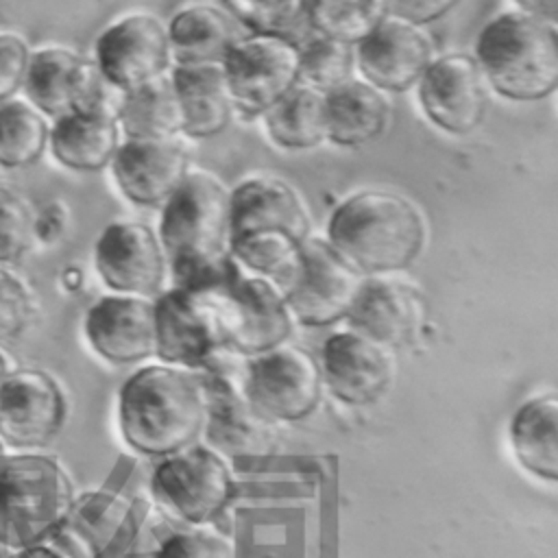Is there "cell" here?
<instances>
[{"instance_id": "cell-1", "label": "cell", "mask_w": 558, "mask_h": 558, "mask_svg": "<svg viewBox=\"0 0 558 558\" xmlns=\"http://www.w3.org/2000/svg\"><path fill=\"white\" fill-rule=\"evenodd\" d=\"M157 235L174 286L207 290L240 272L231 255V190L211 172H187L161 205Z\"/></svg>"}, {"instance_id": "cell-2", "label": "cell", "mask_w": 558, "mask_h": 558, "mask_svg": "<svg viewBox=\"0 0 558 558\" xmlns=\"http://www.w3.org/2000/svg\"><path fill=\"white\" fill-rule=\"evenodd\" d=\"M207 416L205 379L192 368L155 364L135 371L118 395L124 442L140 456L166 458L203 434Z\"/></svg>"}, {"instance_id": "cell-3", "label": "cell", "mask_w": 558, "mask_h": 558, "mask_svg": "<svg viewBox=\"0 0 558 558\" xmlns=\"http://www.w3.org/2000/svg\"><path fill=\"white\" fill-rule=\"evenodd\" d=\"M427 240L425 218L401 194L364 190L344 198L327 225V242L364 277L408 268Z\"/></svg>"}, {"instance_id": "cell-4", "label": "cell", "mask_w": 558, "mask_h": 558, "mask_svg": "<svg viewBox=\"0 0 558 558\" xmlns=\"http://www.w3.org/2000/svg\"><path fill=\"white\" fill-rule=\"evenodd\" d=\"M307 238L310 216L290 183L253 177L231 190V255L251 275L277 283Z\"/></svg>"}, {"instance_id": "cell-5", "label": "cell", "mask_w": 558, "mask_h": 558, "mask_svg": "<svg viewBox=\"0 0 558 558\" xmlns=\"http://www.w3.org/2000/svg\"><path fill=\"white\" fill-rule=\"evenodd\" d=\"M473 59L504 98L543 100L558 87L556 24L523 11L501 13L480 31Z\"/></svg>"}, {"instance_id": "cell-6", "label": "cell", "mask_w": 558, "mask_h": 558, "mask_svg": "<svg viewBox=\"0 0 558 558\" xmlns=\"http://www.w3.org/2000/svg\"><path fill=\"white\" fill-rule=\"evenodd\" d=\"M72 501V480L52 456H0V545L20 551L44 543Z\"/></svg>"}, {"instance_id": "cell-7", "label": "cell", "mask_w": 558, "mask_h": 558, "mask_svg": "<svg viewBox=\"0 0 558 558\" xmlns=\"http://www.w3.org/2000/svg\"><path fill=\"white\" fill-rule=\"evenodd\" d=\"M364 281L366 277L327 240L307 238L277 286L296 323L327 327L347 318Z\"/></svg>"}, {"instance_id": "cell-8", "label": "cell", "mask_w": 558, "mask_h": 558, "mask_svg": "<svg viewBox=\"0 0 558 558\" xmlns=\"http://www.w3.org/2000/svg\"><path fill=\"white\" fill-rule=\"evenodd\" d=\"M216 299L225 349L253 357L288 342L294 316L272 279L238 272L227 283L209 288Z\"/></svg>"}, {"instance_id": "cell-9", "label": "cell", "mask_w": 558, "mask_h": 558, "mask_svg": "<svg viewBox=\"0 0 558 558\" xmlns=\"http://www.w3.org/2000/svg\"><path fill=\"white\" fill-rule=\"evenodd\" d=\"M220 68L233 107L259 116L299 85L301 46L279 33L242 35L227 50Z\"/></svg>"}, {"instance_id": "cell-10", "label": "cell", "mask_w": 558, "mask_h": 558, "mask_svg": "<svg viewBox=\"0 0 558 558\" xmlns=\"http://www.w3.org/2000/svg\"><path fill=\"white\" fill-rule=\"evenodd\" d=\"M155 499L177 519L201 525L218 517L233 497L231 469L211 447L190 445L161 458L150 477Z\"/></svg>"}, {"instance_id": "cell-11", "label": "cell", "mask_w": 558, "mask_h": 558, "mask_svg": "<svg viewBox=\"0 0 558 558\" xmlns=\"http://www.w3.org/2000/svg\"><path fill=\"white\" fill-rule=\"evenodd\" d=\"M24 89L31 105L52 118L72 111H98L116 118L122 100V92L105 81L94 61L68 48H44L31 54Z\"/></svg>"}, {"instance_id": "cell-12", "label": "cell", "mask_w": 558, "mask_h": 558, "mask_svg": "<svg viewBox=\"0 0 558 558\" xmlns=\"http://www.w3.org/2000/svg\"><path fill=\"white\" fill-rule=\"evenodd\" d=\"M242 392L272 423L303 421L323 397L320 366L305 349L281 344L248 357Z\"/></svg>"}, {"instance_id": "cell-13", "label": "cell", "mask_w": 558, "mask_h": 558, "mask_svg": "<svg viewBox=\"0 0 558 558\" xmlns=\"http://www.w3.org/2000/svg\"><path fill=\"white\" fill-rule=\"evenodd\" d=\"M155 301L157 353L163 364L209 366L225 353V338L214 292L174 286Z\"/></svg>"}, {"instance_id": "cell-14", "label": "cell", "mask_w": 558, "mask_h": 558, "mask_svg": "<svg viewBox=\"0 0 558 558\" xmlns=\"http://www.w3.org/2000/svg\"><path fill=\"white\" fill-rule=\"evenodd\" d=\"M68 418L61 384L41 368H15L0 381V442L31 451L50 445Z\"/></svg>"}, {"instance_id": "cell-15", "label": "cell", "mask_w": 558, "mask_h": 558, "mask_svg": "<svg viewBox=\"0 0 558 558\" xmlns=\"http://www.w3.org/2000/svg\"><path fill=\"white\" fill-rule=\"evenodd\" d=\"M135 504L111 490L74 497L50 538L70 558H129L137 538Z\"/></svg>"}, {"instance_id": "cell-16", "label": "cell", "mask_w": 558, "mask_h": 558, "mask_svg": "<svg viewBox=\"0 0 558 558\" xmlns=\"http://www.w3.org/2000/svg\"><path fill=\"white\" fill-rule=\"evenodd\" d=\"M94 52L98 72L122 94L161 78L172 59L166 24L150 13H133L109 24L98 35Z\"/></svg>"}, {"instance_id": "cell-17", "label": "cell", "mask_w": 558, "mask_h": 558, "mask_svg": "<svg viewBox=\"0 0 558 558\" xmlns=\"http://www.w3.org/2000/svg\"><path fill=\"white\" fill-rule=\"evenodd\" d=\"M416 85L425 116L451 135L471 133L488 111V85L471 54L432 59Z\"/></svg>"}, {"instance_id": "cell-18", "label": "cell", "mask_w": 558, "mask_h": 558, "mask_svg": "<svg viewBox=\"0 0 558 558\" xmlns=\"http://www.w3.org/2000/svg\"><path fill=\"white\" fill-rule=\"evenodd\" d=\"M94 264L107 288L135 296L159 294L168 272L157 231L137 220L107 225L96 240Z\"/></svg>"}, {"instance_id": "cell-19", "label": "cell", "mask_w": 558, "mask_h": 558, "mask_svg": "<svg viewBox=\"0 0 558 558\" xmlns=\"http://www.w3.org/2000/svg\"><path fill=\"white\" fill-rule=\"evenodd\" d=\"M323 386L344 405H373L395 379L392 349L360 331L331 333L320 351Z\"/></svg>"}, {"instance_id": "cell-20", "label": "cell", "mask_w": 558, "mask_h": 558, "mask_svg": "<svg viewBox=\"0 0 558 558\" xmlns=\"http://www.w3.org/2000/svg\"><path fill=\"white\" fill-rule=\"evenodd\" d=\"M89 347L111 364H137L157 353L155 301L135 294H107L85 314Z\"/></svg>"}, {"instance_id": "cell-21", "label": "cell", "mask_w": 558, "mask_h": 558, "mask_svg": "<svg viewBox=\"0 0 558 558\" xmlns=\"http://www.w3.org/2000/svg\"><path fill=\"white\" fill-rule=\"evenodd\" d=\"M355 46L360 72L379 92L410 89L432 63V44L425 33L397 17L384 20Z\"/></svg>"}, {"instance_id": "cell-22", "label": "cell", "mask_w": 558, "mask_h": 558, "mask_svg": "<svg viewBox=\"0 0 558 558\" xmlns=\"http://www.w3.org/2000/svg\"><path fill=\"white\" fill-rule=\"evenodd\" d=\"M111 170L124 198L142 207H157L187 177L190 159L174 137L126 140L118 146Z\"/></svg>"}, {"instance_id": "cell-23", "label": "cell", "mask_w": 558, "mask_h": 558, "mask_svg": "<svg viewBox=\"0 0 558 558\" xmlns=\"http://www.w3.org/2000/svg\"><path fill=\"white\" fill-rule=\"evenodd\" d=\"M205 436L214 451L231 458H259L277 449V423L266 418L246 395L225 379H205Z\"/></svg>"}, {"instance_id": "cell-24", "label": "cell", "mask_w": 558, "mask_h": 558, "mask_svg": "<svg viewBox=\"0 0 558 558\" xmlns=\"http://www.w3.org/2000/svg\"><path fill=\"white\" fill-rule=\"evenodd\" d=\"M423 316L421 296L405 283L366 277L347 318L353 331L395 349L405 344Z\"/></svg>"}, {"instance_id": "cell-25", "label": "cell", "mask_w": 558, "mask_h": 558, "mask_svg": "<svg viewBox=\"0 0 558 558\" xmlns=\"http://www.w3.org/2000/svg\"><path fill=\"white\" fill-rule=\"evenodd\" d=\"M170 83L181 102L185 135L207 140L229 126L235 107L220 63L177 65Z\"/></svg>"}, {"instance_id": "cell-26", "label": "cell", "mask_w": 558, "mask_h": 558, "mask_svg": "<svg viewBox=\"0 0 558 558\" xmlns=\"http://www.w3.org/2000/svg\"><path fill=\"white\" fill-rule=\"evenodd\" d=\"M508 440L514 460L530 475L558 480V397L545 392L523 401L508 425Z\"/></svg>"}, {"instance_id": "cell-27", "label": "cell", "mask_w": 558, "mask_h": 558, "mask_svg": "<svg viewBox=\"0 0 558 558\" xmlns=\"http://www.w3.org/2000/svg\"><path fill=\"white\" fill-rule=\"evenodd\" d=\"M390 120V105L366 81H347L325 94V140L338 146H362L379 137Z\"/></svg>"}, {"instance_id": "cell-28", "label": "cell", "mask_w": 558, "mask_h": 558, "mask_svg": "<svg viewBox=\"0 0 558 558\" xmlns=\"http://www.w3.org/2000/svg\"><path fill=\"white\" fill-rule=\"evenodd\" d=\"M48 144L65 168L96 172L111 163L120 146V126L109 113L72 111L54 120Z\"/></svg>"}, {"instance_id": "cell-29", "label": "cell", "mask_w": 558, "mask_h": 558, "mask_svg": "<svg viewBox=\"0 0 558 558\" xmlns=\"http://www.w3.org/2000/svg\"><path fill=\"white\" fill-rule=\"evenodd\" d=\"M166 31L170 57L177 65L220 63L233 41L242 37L235 17L209 4L181 9Z\"/></svg>"}, {"instance_id": "cell-30", "label": "cell", "mask_w": 558, "mask_h": 558, "mask_svg": "<svg viewBox=\"0 0 558 558\" xmlns=\"http://www.w3.org/2000/svg\"><path fill=\"white\" fill-rule=\"evenodd\" d=\"M116 122L126 140H161L183 133V111L170 78L124 92Z\"/></svg>"}, {"instance_id": "cell-31", "label": "cell", "mask_w": 558, "mask_h": 558, "mask_svg": "<svg viewBox=\"0 0 558 558\" xmlns=\"http://www.w3.org/2000/svg\"><path fill=\"white\" fill-rule=\"evenodd\" d=\"M266 131L275 144L303 150L325 140V94L307 85H296L266 113Z\"/></svg>"}, {"instance_id": "cell-32", "label": "cell", "mask_w": 558, "mask_h": 558, "mask_svg": "<svg viewBox=\"0 0 558 558\" xmlns=\"http://www.w3.org/2000/svg\"><path fill=\"white\" fill-rule=\"evenodd\" d=\"M388 15L386 0H310L305 17L318 35L355 46Z\"/></svg>"}, {"instance_id": "cell-33", "label": "cell", "mask_w": 558, "mask_h": 558, "mask_svg": "<svg viewBox=\"0 0 558 558\" xmlns=\"http://www.w3.org/2000/svg\"><path fill=\"white\" fill-rule=\"evenodd\" d=\"M50 129L44 116L22 102H0V166L26 168L41 159L48 146Z\"/></svg>"}, {"instance_id": "cell-34", "label": "cell", "mask_w": 558, "mask_h": 558, "mask_svg": "<svg viewBox=\"0 0 558 558\" xmlns=\"http://www.w3.org/2000/svg\"><path fill=\"white\" fill-rule=\"evenodd\" d=\"M353 68L355 52L349 44L318 35L314 41L301 48L299 83L327 94L351 81Z\"/></svg>"}, {"instance_id": "cell-35", "label": "cell", "mask_w": 558, "mask_h": 558, "mask_svg": "<svg viewBox=\"0 0 558 558\" xmlns=\"http://www.w3.org/2000/svg\"><path fill=\"white\" fill-rule=\"evenodd\" d=\"M231 15L253 33L288 35L307 15L310 0H225Z\"/></svg>"}, {"instance_id": "cell-36", "label": "cell", "mask_w": 558, "mask_h": 558, "mask_svg": "<svg viewBox=\"0 0 558 558\" xmlns=\"http://www.w3.org/2000/svg\"><path fill=\"white\" fill-rule=\"evenodd\" d=\"M33 242L31 207L15 194L0 190V264L20 259Z\"/></svg>"}, {"instance_id": "cell-37", "label": "cell", "mask_w": 558, "mask_h": 558, "mask_svg": "<svg viewBox=\"0 0 558 558\" xmlns=\"http://www.w3.org/2000/svg\"><path fill=\"white\" fill-rule=\"evenodd\" d=\"M33 294L11 270L0 266V342L22 336L33 318Z\"/></svg>"}, {"instance_id": "cell-38", "label": "cell", "mask_w": 558, "mask_h": 558, "mask_svg": "<svg viewBox=\"0 0 558 558\" xmlns=\"http://www.w3.org/2000/svg\"><path fill=\"white\" fill-rule=\"evenodd\" d=\"M155 558H235V554L225 536L209 530H187L166 538Z\"/></svg>"}, {"instance_id": "cell-39", "label": "cell", "mask_w": 558, "mask_h": 558, "mask_svg": "<svg viewBox=\"0 0 558 558\" xmlns=\"http://www.w3.org/2000/svg\"><path fill=\"white\" fill-rule=\"evenodd\" d=\"M28 61V46L17 35L0 33V102L11 100V96L24 87Z\"/></svg>"}, {"instance_id": "cell-40", "label": "cell", "mask_w": 558, "mask_h": 558, "mask_svg": "<svg viewBox=\"0 0 558 558\" xmlns=\"http://www.w3.org/2000/svg\"><path fill=\"white\" fill-rule=\"evenodd\" d=\"M460 0H386L388 13L414 26L445 17Z\"/></svg>"}, {"instance_id": "cell-41", "label": "cell", "mask_w": 558, "mask_h": 558, "mask_svg": "<svg viewBox=\"0 0 558 558\" xmlns=\"http://www.w3.org/2000/svg\"><path fill=\"white\" fill-rule=\"evenodd\" d=\"M517 2H519V7L523 9V13L556 24V17H558V0H517Z\"/></svg>"}, {"instance_id": "cell-42", "label": "cell", "mask_w": 558, "mask_h": 558, "mask_svg": "<svg viewBox=\"0 0 558 558\" xmlns=\"http://www.w3.org/2000/svg\"><path fill=\"white\" fill-rule=\"evenodd\" d=\"M17 558H70L65 551H61L57 545H46V543H37L33 547L20 549Z\"/></svg>"}, {"instance_id": "cell-43", "label": "cell", "mask_w": 558, "mask_h": 558, "mask_svg": "<svg viewBox=\"0 0 558 558\" xmlns=\"http://www.w3.org/2000/svg\"><path fill=\"white\" fill-rule=\"evenodd\" d=\"M9 371H11V368H9V360H7V355L0 351V381L7 377Z\"/></svg>"}, {"instance_id": "cell-44", "label": "cell", "mask_w": 558, "mask_h": 558, "mask_svg": "<svg viewBox=\"0 0 558 558\" xmlns=\"http://www.w3.org/2000/svg\"><path fill=\"white\" fill-rule=\"evenodd\" d=\"M0 558H17V549L0 545Z\"/></svg>"}, {"instance_id": "cell-45", "label": "cell", "mask_w": 558, "mask_h": 558, "mask_svg": "<svg viewBox=\"0 0 558 558\" xmlns=\"http://www.w3.org/2000/svg\"><path fill=\"white\" fill-rule=\"evenodd\" d=\"M2 453H4V445L0 442V456H2Z\"/></svg>"}]
</instances>
